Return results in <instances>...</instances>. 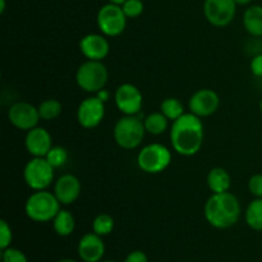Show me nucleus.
<instances>
[{
    "label": "nucleus",
    "mask_w": 262,
    "mask_h": 262,
    "mask_svg": "<svg viewBox=\"0 0 262 262\" xmlns=\"http://www.w3.org/2000/svg\"><path fill=\"white\" fill-rule=\"evenodd\" d=\"M2 261L3 262H28L27 256L20 250L14 247H8L2 251Z\"/></svg>",
    "instance_id": "nucleus-28"
},
{
    "label": "nucleus",
    "mask_w": 262,
    "mask_h": 262,
    "mask_svg": "<svg viewBox=\"0 0 262 262\" xmlns=\"http://www.w3.org/2000/svg\"><path fill=\"white\" fill-rule=\"evenodd\" d=\"M115 106L124 115H138L143 106V96L137 86L122 83L114 92Z\"/></svg>",
    "instance_id": "nucleus-10"
},
{
    "label": "nucleus",
    "mask_w": 262,
    "mask_h": 262,
    "mask_svg": "<svg viewBox=\"0 0 262 262\" xmlns=\"http://www.w3.org/2000/svg\"><path fill=\"white\" fill-rule=\"evenodd\" d=\"M81 181L73 174H63L54 184V194L64 206L74 204L81 196Z\"/></svg>",
    "instance_id": "nucleus-15"
},
{
    "label": "nucleus",
    "mask_w": 262,
    "mask_h": 262,
    "mask_svg": "<svg viewBox=\"0 0 262 262\" xmlns=\"http://www.w3.org/2000/svg\"><path fill=\"white\" fill-rule=\"evenodd\" d=\"M61 204L58 201L55 194L43 191H35L27 199L25 204V212L27 217L36 223L53 222L54 217L60 211Z\"/></svg>",
    "instance_id": "nucleus-3"
},
{
    "label": "nucleus",
    "mask_w": 262,
    "mask_h": 262,
    "mask_svg": "<svg viewBox=\"0 0 262 262\" xmlns=\"http://www.w3.org/2000/svg\"><path fill=\"white\" fill-rule=\"evenodd\" d=\"M53 228L59 237H69L76 229V219L71 211L61 209L54 217Z\"/></svg>",
    "instance_id": "nucleus-20"
},
{
    "label": "nucleus",
    "mask_w": 262,
    "mask_h": 262,
    "mask_svg": "<svg viewBox=\"0 0 262 262\" xmlns=\"http://www.w3.org/2000/svg\"><path fill=\"white\" fill-rule=\"evenodd\" d=\"M146 133L143 120L138 115H124L115 123L113 137L123 150H135L142 143Z\"/></svg>",
    "instance_id": "nucleus-4"
},
{
    "label": "nucleus",
    "mask_w": 262,
    "mask_h": 262,
    "mask_svg": "<svg viewBox=\"0 0 262 262\" xmlns=\"http://www.w3.org/2000/svg\"><path fill=\"white\" fill-rule=\"evenodd\" d=\"M237 5H248L253 2V0H234Z\"/></svg>",
    "instance_id": "nucleus-34"
},
{
    "label": "nucleus",
    "mask_w": 262,
    "mask_h": 262,
    "mask_svg": "<svg viewBox=\"0 0 262 262\" xmlns=\"http://www.w3.org/2000/svg\"><path fill=\"white\" fill-rule=\"evenodd\" d=\"M79 50L87 60L102 61L110 53V43L102 33H89L79 41Z\"/></svg>",
    "instance_id": "nucleus-14"
},
{
    "label": "nucleus",
    "mask_w": 262,
    "mask_h": 262,
    "mask_svg": "<svg viewBox=\"0 0 262 262\" xmlns=\"http://www.w3.org/2000/svg\"><path fill=\"white\" fill-rule=\"evenodd\" d=\"M56 262H77L76 260H72V258H61V260L56 261Z\"/></svg>",
    "instance_id": "nucleus-37"
},
{
    "label": "nucleus",
    "mask_w": 262,
    "mask_h": 262,
    "mask_svg": "<svg viewBox=\"0 0 262 262\" xmlns=\"http://www.w3.org/2000/svg\"><path fill=\"white\" fill-rule=\"evenodd\" d=\"M237 13L234 0H205L204 14L210 25L223 28L233 22Z\"/></svg>",
    "instance_id": "nucleus-9"
},
{
    "label": "nucleus",
    "mask_w": 262,
    "mask_h": 262,
    "mask_svg": "<svg viewBox=\"0 0 262 262\" xmlns=\"http://www.w3.org/2000/svg\"><path fill=\"white\" fill-rule=\"evenodd\" d=\"M54 170L45 158H32L23 169V179L33 191H43L53 183Z\"/></svg>",
    "instance_id": "nucleus-8"
},
{
    "label": "nucleus",
    "mask_w": 262,
    "mask_h": 262,
    "mask_svg": "<svg viewBox=\"0 0 262 262\" xmlns=\"http://www.w3.org/2000/svg\"><path fill=\"white\" fill-rule=\"evenodd\" d=\"M146 132L152 136H160L168 130L169 119L161 112L151 113L143 119Z\"/></svg>",
    "instance_id": "nucleus-21"
},
{
    "label": "nucleus",
    "mask_w": 262,
    "mask_h": 262,
    "mask_svg": "<svg viewBox=\"0 0 262 262\" xmlns=\"http://www.w3.org/2000/svg\"><path fill=\"white\" fill-rule=\"evenodd\" d=\"M171 158V151L163 143H150L138 152L137 165L143 173L159 174L168 169Z\"/></svg>",
    "instance_id": "nucleus-6"
},
{
    "label": "nucleus",
    "mask_w": 262,
    "mask_h": 262,
    "mask_svg": "<svg viewBox=\"0 0 262 262\" xmlns=\"http://www.w3.org/2000/svg\"><path fill=\"white\" fill-rule=\"evenodd\" d=\"M207 186L212 193H224L229 192L232 186V178L224 168H212L207 174Z\"/></svg>",
    "instance_id": "nucleus-18"
},
{
    "label": "nucleus",
    "mask_w": 262,
    "mask_h": 262,
    "mask_svg": "<svg viewBox=\"0 0 262 262\" xmlns=\"http://www.w3.org/2000/svg\"><path fill=\"white\" fill-rule=\"evenodd\" d=\"M109 81V71L102 61L86 60L76 72V82L81 90L89 94H96L105 89Z\"/></svg>",
    "instance_id": "nucleus-5"
},
{
    "label": "nucleus",
    "mask_w": 262,
    "mask_h": 262,
    "mask_svg": "<svg viewBox=\"0 0 262 262\" xmlns=\"http://www.w3.org/2000/svg\"><path fill=\"white\" fill-rule=\"evenodd\" d=\"M220 106V97L214 90L201 89L194 92L188 101L189 113L200 118L211 117Z\"/></svg>",
    "instance_id": "nucleus-13"
},
{
    "label": "nucleus",
    "mask_w": 262,
    "mask_h": 262,
    "mask_svg": "<svg viewBox=\"0 0 262 262\" xmlns=\"http://www.w3.org/2000/svg\"><path fill=\"white\" fill-rule=\"evenodd\" d=\"M8 119L14 125L15 128L20 130H31L32 128L37 127L38 122L41 120L38 109L33 106L30 102L19 101L13 104L8 110Z\"/></svg>",
    "instance_id": "nucleus-12"
},
{
    "label": "nucleus",
    "mask_w": 262,
    "mask_h": 262,
    "mask_svg": "<svg viewBox=\"0 0 262 262\" xmlns=\"http://www.w3.org/2000/svg\"><path fill=\"white\" fill-rule=\"evenodd\" d=\"M37 109L41 119L45 120V122H50V120L56 119L61 114L63 106H61V102L59 100L46 99L38 105Z\"/></svg>",
    "instance_id": "nucleus-24"
},
{
    "label": "nucleus",
    "mask_w": 262,
    "mask_h": 262,
    "mask_svg": "<svg viewBox=\"0 0 262 262\" xmlns=\"http://www.w3.org/2000/svg\"><path fill=\"white\" fill-rule=\"evenodd\" d=\"M248 189L255 199H262V174H253L248 181Z\"/></svg>",
    "instance_id": "nucleus-30"
},
{
    "label": "nucleus",
    "mask_w": 262,
    "mask_h": 262,
    "mask_svg": "<svg viewBox=\"0 0 262 262\" xmlns=\"http://www.w3.org/2000/svg\"><path fill=\"white\" fill-rule=\"evenodd\" d=\"M160 112L171 122L179 119L182 115L186 114L184 113V105L182 104L181 100L176 99V97L164 99L160 104Z\"/></svg>",
    "instance_id": "nucleus-23"
},
{
    "label": "nucleus",
    "mask_w": 262,
    "mask_h": 262,
    "mask_svg": "<svg viewBox=\"0 0 262 262\" xmlns=\"http://www.w3.org/2000/svg\"><path fill=\"white\" fill-rule=\"evenodd\" d=\"M127 19L123 8L112 3L102 5L96 15L97 27L106 37H117L122 35L127 27Z\"/></svg>",
    "instance_id": "nucleus-7"
},
{
    "label": "nucleus",
    "mask_w": 262,
    "mask_h": 262,
    "mask_svg": "<svg viewBox=\"0 0 262 262\" xmlns=\"http://www.w3.org/2000/svg\"><path fill=\"white\" fill-rule=\"evenodd\" d=\"M205 127L201 118L186 113L170 127V143L178 155L194 156L204 145Z\"/></svg>",
    "instance_id": "nucleus-1"
},
{
    "label": "nucleus",
    "mask_w": 262,
    "mask_h": 262,
    "mask_svg": "<svg viewBox=\"0 0 262 262\" xmlns=\"http://www.w3.org/2000/svg\"><path fill=\"white\" fill-rule=\"evenodd\" d=\"M123 12L127 15V18H138L143 13L145 5H143L142 0H127L124 4L122 5Z\"/></svg>",
    "instance_id": "nucleus-27"
},
{
    "label": "nucleus",
    "mask_w": 262,
    "mask_h": 262,
    "mask_svg": "<svg viewBox=\"0 0 262 262\" xmlns=\"http://www.w3.org/2000/svg\"><path fill=\"white\" fill-rule=\"evenodd\" d=\"M260 112H261V114H262V99H261V101H260Z\"/></svg>",
    "instance_id": "nucleus-39"
},
{
    "label": "nucleus",
    "mask_w": 262,
    "mask_h": 262,
    "mask_svg": "<svg viewBox=\"0 0 262 262\" xmlns=\"http://www.w3.org/2000/svg\"><path fill=\"white\" fill-rule=\"evenodd\" d=\"M243 27L252 37H262V5H251L246 9Z\"/></svg>",
    "instance_id": "nucleus-19"
},
{
    "label": "nucleus",
    "mask_w": 262,
    "mask_h": 262,
    "mask_svg": "<svg viewBox=\"0 0 262 262\" xmlns=\"http://www.w3.org/2000/svg\"><path fill=\"white\" fill-rule=\"evenodd\" d=\"M5 8H7V2H5V0H0V13H2V14H4Z\"/></svg>",
    "instance_id": "nucleus-35"
},
{
    "label": "nucleus",
    "mask_w": 262,
    "mask_h": 262,
    "mask_svg": "<svg viewBox=\"0 0 262 262\" xmlns=\"http://www.w3.org/2000/svg\"><path fill=\"white\" fill-rule=\"evenodd\" d=\"M13 242V232L10 225L4 219L0 220V250L10 247Z\"/></svg>",
    "instance_id": "nucleus-29"
},
{
    "label": "nucleus",
    "mask_w": 262,
    "mask_h": 262,
    "mask_svg": "<svg viewBox=\"0 0 262 262\" xmlns=\"http://www.w3.org/2000/svg\"><path fill=\"white\" fill-rule=\"evenodd\" d=\"M77 122L84 129L99 127L105 118V102L97 96L84 99L77 107Z\"/></svg>",
    "instance_id": "nucleus-11"
},
{
    "label": "nucleus",
    "mask_w": 262,
    "mask_h": 262,
    "mask_svg": "<svg viewBox=\"0 0 262 262\" xmlns=\"http://www.w3.org/2000/svg\"><path fill=\"white\" fill-rule=\"evenodd\" d=\"M107 2L112 3V4H117V5H120V7H122V5L124 4L127 0H107Z\"/></svg>",
    "instance_id": "nucleus-36"
},
{
    "label": "nucleus",
    "mask_w": 262,
    "mask_h": 262,
    "mask_svg": "<svg viewBox=\"0 0 262 262\" xmlns=\"http://www.w3.org/2000/svg\"><path fill=\"white\" fill-rule=\"evenodd\" d=\"M246 223L256 232H262V199H255L246 209Z\"/></svg>",
    "instance_id": "nucleus-22"
},
{
    "label": "nucleus",
    "mask_w": 262,
    "mask_h": 262,
    "mask_svg": "<svg viewBox=\"0 0 262 262\" xmlns=\"http://www.w3.org/2000/svg\"><path fill=\"white\" fill-rule=\"evenodd\" d=\"M250 69L253 76L262 78V54H257V55L253 56L250 63Z\"/></svg>",
    "instance_id": "nucleus-31"
},
{
    "label": "nucleus",
    "mask_w": 262,
    "mask_h": 262,
    "mask_svg": "<svg viewBox=\"0 0 262 262\" xmlns=\"http://www.w3.org/2000/svg\"><path fill=\"white\" fill-rule=\"evenodd\" d=\"M100 262H117V261H113V260H102V261H100Z\"/></svg>",
    "instance_id": "nucleus-38"
},
{
    "label": "nucleus",
    "mask_w": 262,
    "mask_h": 262,
    "mask_svg": "<svg viewBox=\"0 0 262 262\" xmlns=\"http://www.w3.org/2000/svg\"><path fill=\"white\" fill-rule=\"evenodd\" d=\"M45 159L54 169L61 168L68 161V151H67V148L61 147V146H53L51 150L48 152V155L45 156Z\"/></svg>",
    "instance_id": "nucleus-26"
},
{
    "label": "nucleus",
    "mask_w": 262,
    "mask_h": 262,
    "mask_svg": "<svg viewBox=\"0 0 262 262\" xmlns=\"http://www.w3.org/2000/svg\"><path fill=\"white\" fill-rule=\"evenodd\" d=\"M242 207L239 200L230 192L212 193L204 207L205 219L215 229H229L239 222Z\"/></svg>",
    "instance_id": "nucleus-2"
},
{
    "label": "nucleus",
    "mask_w": 262,
    "mask_h": 262,
    "mask_svg": "<svg viewBox=\"0 0 262 262\" xmlns=\"http://www.w3.org/2000/svg\"><path fill=\"white\" fill-rule=\"evenodd\" d=\"M26 150L33 158H45L53 147V137L43 127H35L28 130L25 137Z\"/></svg>",
    "instance_id": "nucleus-16"
},
{
    "label": "nucleus",
    "mask_w": 262,
    "mask_h": 262,
    "mask_svg": "<svg viewBox=\"0 0 262 262\" xmlns=\"http://www.w3.org/2000/svg\"><path fill=\"white\" fill-rule=\"evenodd\" d=\"M105 243L96 233H87L79 239L77 246L78 257L83 262H100L105 256Z\"/></svg>",
    "instance_id": "nucleus-17"
},
{
    "label": "nucleus",
    "mask_w": 262,
    "mask_h": 262,
    "mask_svg": "<svg viewBox=\"0 0 262 262\" xmlns=\"http://www.w3.org/2000/svg\"><path fill=\"white\" fill-rule=\"evenodd\" d=\"M95 96H97L102 102H105V104H106V102L110 100V97H112V94H110V91H107L106 89H102V90H100L99 92H96V94H95Z\"/></svg>",
    "instance_id": "nucleus-33"
},
{
    "label": "nucleus",
    "mask_w": 262,
    "mask_h": 262,
    "mask_svg": "<svg viewBox=\"0 0 262 262\" xmlns=\"http://www.w3.org/2000/svg\"><path fill=\"white\" fill-rule=\"evenodd\" d=\"M115 227L114 217L109 214H99L92 222V232L100 237H105L113 233Z\"/></svg>",
    "instance_id": "nucleus-25"
},
{
    "label": "nucleus",
    "mask_w": 262,
    "mask_h": 262,
    "mask_svg": "<svg viewBox=\"0 0 262 262\" xmlns=\"http://www.w3.org/2000/svg\"><path fill=\"white\" fill-rule=\"evenodd\" d=\"M124 262H148V257L143 251L136 250L125 256Z\"/></svg>",
    "instance_id": "nucleus-32"
}]
</instances>
